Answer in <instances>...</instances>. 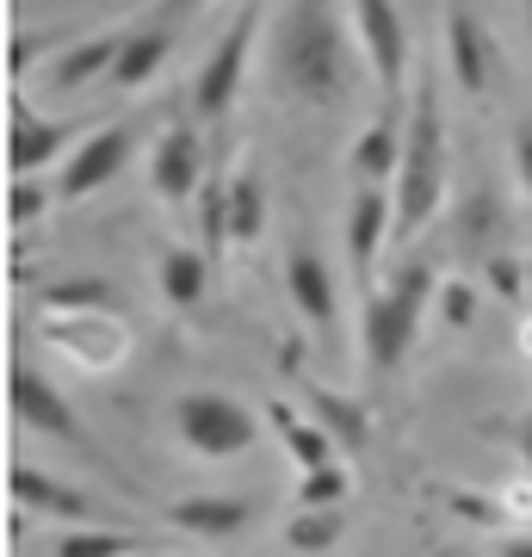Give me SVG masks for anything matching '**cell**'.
Returning <instances> with one entry per match:
<instances>
[{
	"instance_id": "1",
	"label": "cell",
	"mask_w": 532,
	"mask_h": 557,
	"mask_svg": "<svg viewBox=\"0 0 532 557\" xmlns=\"http://www.w3.org/2000/svg\"><path fill=\"white\" fill-rule=\"evenodd\" d=\"M273 87L310 106H335L354 87V50L335 0H285L273 32Z\"/></svg>"
},
{
	"instance_id": "2",
	"label": "cell",
	"mask_w": 532,
	"mask_h": 557,
	"mask_svg": "<svg viewBox=\"0 0 532 557\" xmlns=\"http://www.w3.org/2000/svg\"><path fill=\"white\" fill-rule=\"evenodd\" d=\"M396 236H421V223H434L446 199V119H440L434 75L421 69L409 94V119H403V168H396Z\"/></svg>"
},
{
	"instance_id": "3",
	"label": "cell",
	"mask_w": 532,
	"mask_h": 557,
	"mask_svg": "<svg viewBox=\"0 0 532 557\" xmlns=\"http://www.w3.org/2000/svg\"><path fill=\"white\" fill-rule=\"evenodd\" d=\"M440 285L446 278L434 273V260L409 255L396 267L391 285H378L366 298V317H359V341H366V372H396L409 359L415 335H421V317L428 304H440Z\"/></svg>"
},
{
	"instance_id": "4",
	"label": "cell",
	"mask_w": 532,
	"mask_h": 557,
	"mask_svg": "<svg viewBox=\"0 0 532 557\" xmlns=\"http://www.w3.org/2000/svg\"><path fill=\"white\" fill-rule=\"evenodd\" d=\"M354 7V32H359V50H366V69H372L378 94H384V112H409V62H415V44H409V25L396 13V0H347Z\"/></svg>"
},
{
	"instance_id": "5",
	"label": "cell",
	"mask_w": 532,
	"mask_h": 557,
	"mask_svg": "<svg viewBox=\"0 0 532 557\" xmlns=\"http://www.w3.org/2000/svg\"><path fill=\"white\" fill-rule=\"evenodd\" d=\"M174 434L198 458H242L260 440V421L236 397H223V391H186L174 403Z\"/></svg>"
},
{
	"instance_id": "6",
	"label": "cell",
	"mask_w": 532,
	"mask_h": 557,
	"mask_svg": "<svg viewBox=\"0 0 532 557\" xmlns=\"http://www.w3.org/2000/svg\"><path fill=\"white\" fill-rule=\"evenodd\" d=\"M260 13L267 0H242L236 25L223 32V44L211 50V62L198 69V87H193V112L198 119H223L242 94V75H248V50H255V32H260Z\"/></svg>"
},
{
	"instance_id": "7",
	"label": "cell",
	"mask_w": 532,
	"mask_h": 557,
	"mask_svg": "<svg viewBox=\"0 0 532 557\" xmlns=\"http://www.w3.org/2000/svg\"><path fill=\"white\" fill-rule=\"evenodd\" d=\"M7 403H13V416L32 428V434H44V440H62V446H75V453H87V458H99V446H94V434H87V421L62 403V391L44 372H32V366H13V379H7Z\"/></svg>"
},
{
	"instance_id": "8",
	"label": "cell",
	"mask_w": 532,
	"mask_h": 557,
	"mask_svg": "<svg viewBox=\"0 0 532 557\" xmlns=\"http://www.w3.org/2000/svg\"><path fill=\"white\" fill-rule=\"evenodd\" d=\"M44 335L57 341L62 359H75L81 372H112L131 354V329L112 310H81V317H44Z\"/></svg>"
},
{
	"instance_id": "9",
	"label": "cell",
	"mask_w": 532,
	"mask_h": 557,
	"mask_svg": "<svg viewBox=\"0 0 532 557\" xmlns=\"http://www.w3.org/2000/svg\"><path fill=\"white\" fill-rule=\"evenodd\" d=\"M396 236V199L391 186H354V205H347V260H354V285L359 298H372L378 285V255H384V242Z\"/></svg>"
},
{
	"instance_id": "10",
	"label": "cell",
	"mask_w": 532,
	"mask_h": 557,
	"mask_svg": "<svg viewBox=\"0 0 532 557\" xmlns=\"http://www.w3.org/2000/svg\"><path fill=\"white\" fill-rule=\"evenodd\" d=\"M131 156H137V131L131 124H99L87 143H75V156L62 168V199H94L99 186H112L131 168Z\"/></svg>"
},
{
	"instance_id": "11",
	"label": "cell",
	"mask_w": 532,
	"mask_h": 557,
	"mask_svg": "<svg viewBox=\"0 0 532 557\" xmlns=\"http://www.w3.org/2000/svg\"><path fill=\"white\" fill-rule=\"evenodd\" d=\"M75 137H81L75 119H44L38 106L13 100V137H7V168H13V180H32L38 168H50Z\"/></svg>"
},
{
	"instance_id": "12",
	"label": "cell",
	"mask_w": 532,
	"mask_h": 557,
	"mask_svg": "<svg viewBox=\"0 0 532 557\" xmlns=\"http://www.w3.org/2000/svg\"><path fill=\"white\" fill-rule=\"evenodd\" d=\"M149 180H156V199L161 205H186L198 199V186H205V149L186 124L174 131H161L156 156H149Z\"/></svg>"
},
{
	"instance_id": "13",
	"label": "cell",
	"mask_w": 532,
	"mask_h": 557,
	"mask_svg": "<svg viewBox=\"0 0 532 557\" xmlns=\"http://www.w3.org/2000/svg\"><path fill=\"white\" fill-rule=\"evenodd\" d=\"M446 57H453V75L465 94H490V32H483V20H477L465 0H453L446 7Z\"/></svg>"
},
{
	"instance_id": "14",
	"label": "cell",
	"mask_w": 532,
	"mask_h": 557,
	"mask_svg": "<svg viewBox=\"0 0 532 557\" xmlns=\"http://www.w3.org/2000/svg\"><path fill=\"white\" fill-rule=\"evenodd\" d=\"M285 292L304 310V322H316V329L335 322V310H341L335 278H329V267H322V255H316L310 242H292V255H285Z\"/></svg>"
},
{
	"instance_id": "15",
	"label": "cell",
	"mask_w": 532,
	"mask_h": 557,
	"mask_svg": "<svg viewBox=\"0 0 532 557\" xmlns=\"http://www.w3.org/2000/svg\"><path fill=\"white\" fill-rule=\"evenodd\" d=\"M403 119L409 112H378L354 143V186H396L403 168Z\"/></svg>"
},
{
	"instance_id": "16",
	"label": "cell",
	"mask_w": 532,
	"mask_h": 557,
	"mask_svg": "<svg viewBox=\"0 0 532 557\" xmlns=\"http://www.w3.org/2000/svg\"><path fill=\"white\" fill-rule=\"evenodd\" d=\"M124 38H131V32H99V38L69 44V50L50 62V94H81V87H94V81H112V62H119Z\"/></svg>"
},
{
	"instance_id": "17",
	"label": "cell",
	"mask_w": 532,
	"mask_h": 557,
	"mask_svg": "<svg viewBox=\"0 0 532 557\" xmlns=\"http://www.w3.org/2000/svg\"><path fill=\"white\" fill-rule=\"evenodd\" d=\"M304 403H310V416L322 421V434L335 440L341 453H372V416H366V403L341 397L329 384H304Z\"/></svg>"
},
{
	"instance_id": "18",
	"label": "cell",
	"mask_w": 532,
	"mask_h": 557,
	"mask_svg": "<svg viewBox=\"0 0 532 557\" xmlns=\"http://www.w3.org/2000/svg\"><path fill=\"white\" fill-rule=\"evenodd\" d=\"M168 57H174V32H168V25H143V32H131L124 50H119V62H112V87H119V94L149 87V81L168 69Z\"/></svg>"
},
{
	"instance_id": "19",
	"label": "cell",
	"mask_w": 532,
	"mask_h": 557,
	"mask_svg": "<svg viewBox=\"0 0 532 557\" xmlns=\"http://www.w3.org/2000/svg\"><path fill=\"white\" fill-rule=\"evenodd\" d=\"M7 490H13V502L20 508H38V515H57V520H94V502L81 496V490H69V483L44 478V471H32V465H13V478H7Z\"/></svg>"
},
{
	"instance_id": "20",
	"label": "cell",
	"mask_w": 532,
	"mask_h": 557,
	"mask_svg": "<svg viewBox=\"0 0 532 557\" xmlns=\"http://www.w3.org/2000/svg\"><path fill=\"white\" fill-rule=\"evenodd\" d=\"M168 527H180V533L193 539H236L242 527H248V502L236 496H186L168 508Z\"/></svg>"
},
{
	"instance_id": "21",
	"label": "cell",
	"mask_w": 532,
	"mask_h": 557,
	"mask_svg": "<svg viewBox=\"0 0 532 557\" xmlns=\"http://www.w3.org/2000/svg\"><path fill=\"white\" fill-rule=\"evenodd\" d=\"M267 416H273L279 440H285V453L297 458V471H322V465H335V458H341V446L322 434V421H316V416H297L292 403H273Z\"/></svg>"
},
{
	"instance_id": "22",
	"label": "cell",
	"mask_w": 532,
	"mask_h": 557,
	"mask_svg": "<svg viewBox=\"0 0 532 557\" xmlns=\"http://www.w3.org/2000/svg\"><path fill=\"white\" fill-rule=\"evenodd\" d=\"M205 285H211V255L205 248H168L161 255V298L174 310H193L205 298Z\"/></svg>"
},
{
	"instance_id": "23",
	"label": "cell",
	"mask_w": 532,
	"mask_h": 557,
	"mask_svg": "<svg viewBox=\"0 0 532 557\" xmlns=\"http://www.w3.org/2000/svg\"><path fill=\"white\" fill-rule=\"evenodd\" d=\"M260 230H267V186L255 168H236L230 174V242H260Z\"/></svg>"
},
{
	"instance_id": "24",
	"label": "cell",
	"mask_w": 532,
	"mask_h": 557,
	"mask_svg": "<svg viewBox=\"0 0 532 557\" xmlns=\"http://www.w3.org/2000/svg\"><path fill=\"white\" fill-rule=\"evenodd\" d=\"M143 533H119V527H69L57 539V557H137Z\"/></svg>"
},
{
	"instance_id": "25",
	"label": "cell",
	"mask_w": 532,
	"mask_h": 557,
	"mask_svg": "<svg viewBox=\"0 0 532 557\" xmlns=\"http://www.w3.org/2000/svg\"><path fill=\"white\" fill-rule=\"evenodd\" d=\"M198 236H205V255L218 260L230 248V180H205L198 186Z\"/></svg>"
},
{
	"instance_id": "26",
	"label": "cell",
	"mask_w": 532,
	"mask_h": 557,
	"mask_svg": "<svg viewBox=\"0 0 532 557\" xmlns=\"http://www.w3.org/2000/svg\"><path fill=\"white\" fill-rule=\"evenodd\" d=\"M458 242H465V248L477 242V255H483V260L502 255V205H495L490 186H483V193H471V205H465V223H458Z\"/></svg>"
},
{
	"instance_id": "27",
	"label": "cell",
	"mask_w": 532,
	"mask_h": 557,
	"mask_svg": "<svg viewBox=\"0 0 532 557\" xmlns=\"http://www.w3.org/2000/svg\"><path fill=\"white\" fill-rule=\"evenodd\" d=\"M297 508H341V502L354 496V471L347 465H322V471H297Z\"/></svg>"
},
{
	"instance_id": "28",
	"label": "cell",
	"mask_w": 532,
	"mask_h": 557,
	"mask_svg": "<svg viewBox=\"0 0 532 557\" xmlns=\"http://www.w3.org/2000/svg\"><path fill=\"white\" fill-rule=\"evenodd\" d=\"M341 508H297L292 515V527H285V539H292V552H304V557H316V552H329L341 539Z\"/></svg>"
},
{
	"instance_id": "29",
	"label": "cell",
	"mask_w": 532,
	"mask_h": 557,
	"mask_svg": "<svg viewBox=\"0 0 532 557\" xmlns=\"http://www.w3.org/2000/svg\"><path fill=\"white\" fill-rule=\"evenodd\" d=\"M44 317H81V310H112V292L99 278H75V285H57L38 298Z\"/></svg>"
},
{
	"instance_id": "30",
	"label": "cell",
	"mask_w": 532,
	"mask_h": 557,
	"mask_svg": "<svg viewBox=\"0 0 532 557\" xmlns=\"http://www.w3.org/2000/svg\"><path fill=\"white\" fill-rule=\"evenodd\" d=\"M483 278H490V292H495V298H508V304L527 298V260L514 255V248H502V255L483 260Z\"/></svg>"
},
{
	"instance_id": "31",
	"label": "cell",
	"mask_w": 532,
	"mask_h": 557,
	"mask_svg": "<svg viewBox=\"0 0 532 557\" xmlns=\"http://www.w3.org/2000/svg\"><path fill=\"white\" fill-rule=\"evenodd\" d=\"M495 502H502V527H508V533H532V478L527 471H520L514 483H502Z\"/></svg>"
},
{
	"instance_id": "32",
	"label": "cell",
	"mask_w": 532,
	"mask_h": 557,
	"mask_svg": "<svg viewBox=\"0 0 532 557\" xmlns=\"http://www.w3.org/2000/svg\"><path fill=\"white\" fill-rule=\"evenodd\" d=\"M440 317H446V329H471L477 322V285L471 278H446V285H440Z\"/></svg>"
},
{
	"instance_id": "33",
	"label": "cell",
	"mask_w": 532,
	"mask_h": 557,
	"mask_svg": "<svg viewBox=\"0 0 532 557\" xmlns=\"http://www.w3.org/2000/svg\"><path fill=\"white\" fill-rule=\"evenodd\" d=\"M44 186L38 180H13V193H7V218H13V230H25V223H38L44 218Z\"/></svg>"
},
{
	"instance_id": "34",
	"label": "cell",
	"mask_w": 532,
	"mask_h": 557,
	"mask_svg": "<svg viewBox=\"0 0 532 557\" xmlns=\"http://www.w3.org/2000/svg\"><path fill=\"white\" fill-rule=\"evenodd\" d=\"M44 44H50V38H44V32H20V38H13V50H7V75L20 81L25 69H32V62L44 57Z\"/></svg>"
},
{
	"instance_id": "35",
	"label": "cell",
	"mask_w": 532,
	"mask_h": 557,
	"mask_svg": "<svg viewBox=\"0 0 532 557\" xmlns=\"http://www.w3.org/2000/svg\"><path fill=\"white\" fill-rule=\"evenodd\" d=\"M514 174H520V193H532V124L514 131Z\"/></svg>"
},
{
	"instance_id": "36",
	"label": "cell",
	"mask_w": 532,
	"mask_h": 557,
	"mask_svg": "<svg viewBox=\"0 0 532 557\" xmlns=\"http://www.w3.org/2000/svg\"><path fill=\"white\" fill-rule=\"evenodd\" d=\"M495 557H532V533H508L495 545Z\"/></svg>"
},
{
	"instance_id": "37",
	"label": "cell",
	"mask_w": 532,
	"mask_h": 557,
	"mask_svg": "<svg viewBox=\"0 0 532 557\" xmlns=\"http://www.w3.org/2000/svg\"><path fill=\"white\" fill-rule=\"evenodd\" d=\"M520 471H527V478H532V421H527V428H520Z\"/></svg>"
},
{
	"instance_id": "38",
	"label": "cell",
	"mask_w": 532,
	"mask_h": 557,
	"mask_svg": "<svg viewBox=\"0 0 532 557\" xmlns=\"http://www.w3.org/2000/svg\"><path fill=\"white\" fill-rule=\"evenodd\" d=\"M193 7H211V0H161V13L174 20V13H193Z\"/></svg>"
},
{
	"instance_id": "39",
	"label": "cell",
	"mask_w": 532,
	"mask_h": 557,
	"mask_svg": "<svg viewBox=\"0 0 532 557\" xmlns=\"http://www.w3.org/2000/svg\"><path fill=\"white\" fill-rule=\"evenodd\" d=\"M520 354L532 359V310H527V317H520Z\"/></svg>"
},
{
	"instance_id": "40",
	"label": "cell",
	"mask_w": 532,
	"mask_h": 557,
	"mask_svg": "<svg viewBox=\"0 0 532 557\" xmlns=\"http://www.w3.org/2000/svg\"><path fill=\"white\" fill-rule=\"evenodd\" d=\"M440 557H477V552H471V545H446Z\"/></svg>"
},
{
	"instance_id": "41",
	"label": "cell",
	"mask_w": 532,
	"mask_h": 557,
	"mask_svg": "<svg viewBox=\"0 0 532 557\" xmlns=\"http://www.w3.org/2000/svg\"><path fill=\"white\" fill-rule=\"evenodd\" d=\"M527 310H532V260H527Z\"/></svg>"
},
{
	"instance_id": "42",
	"label": "cell",
	"mask_w": 532,
	"mask_h": 557,
	"mask_svg": "<svg viewBox=\"0 0 532 557\" xmlns=\"http://www.w3.org/2000/svg\"><path fill=\"white\" fill-rule=\"evenodd\" d=\"M527 25H532V0H527Z\"/></svg>"
},
{
	"instance_id": "43",
	"label": "cell",
	"mask_w": 532,
	"mask_h": 557,
	"mask_svg": "<svg viewBox=\"0 0 532 557\" xmlns=\"http://www.w3.org/2000/svg\"><path fill=\"white\" fill-rule=\"evenodd\" d=\"M137 557H161V552H137Z\"/></svg>"
}]
</instances>
